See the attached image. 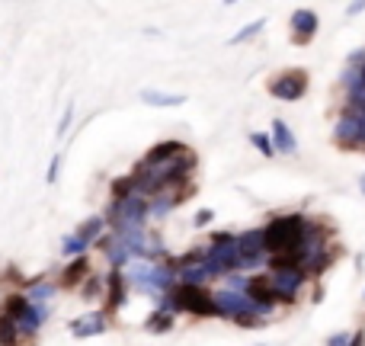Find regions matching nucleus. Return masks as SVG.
Listing matches in <instances>:
<instances>
[{
    "mask_svg": "<svg viewBox=\"0 0 365 346\" xmlns=\"http://www.w3.org/2000/svg\"><path fill=\"white\" fill-rule=\"evenodd\" d=\"M125 282L141 295L160 299L177 285V270L170 263H148V260H129L125 270Z\"/></svg>",
    "mask_w": 365,
    "mask_h": 346,
    "instance_id": "f257e3e1",
    "label": "nucleus"
},
{
    "mask_svg": "<svg viewBox=\"0 0 365 346\" xmlns=\"http://www.w3.org/2000/svg\"><path fill=\"white\" fill-rule=\"evenodd\" d=\"M308 234V218L305 215H279L263 228V244L269 257H291L301 247Z\"/></svg>",
    "mask_w": 365,
    "mask_h": 346,
    "instance_id": "f03ea898",
    "label": "nucleus"
},
{
    "mask_svg": "<svg viewBox=\"0 0 365 346\" xmlns=\"http://www.w3.org/2000/svg\"><path fill=\"white\" fill-rule=\"evenodd\" d=\"M215 295V308L218 314H225V318H231L234 324H241V327H256L263 321V314H266V308H260L253 299H247L243 292H234V289H218L212 292Z\"/></svg>",
    "mask_w": 365,
    "mask_h": 346,
    "instance_id": "7ed1b4c3",
    "label": "nucleus"
},
{
    "mask_svg": "<svg viewBox=\"0 0 365 346\" xmlns=\"http://www.w3.org/2000/svg\"><path fill=\"white\" fill-rule=\"evenodd\" d=\"M272 285H276V292H279L282 301H295L298 299L301 285L308 282V272L301 270L298 263H291L289 257H272Z\"/></svg>",
    "mask_w": 365,
    "mask_h": 346,
    "instance_id": "20e7f679",
    "label": "nucleus"
},
{
    "mask_svg": "<svg viewBox=\"0 0 365 346\" xmlns=\"http://www.w3.org/2000/svg\"><path fill=\"white\" fill-rule=\"evenodd\" d=\"M144 221H148V196H141V193H131L125 199H113V208L106 215V225L113 231L129 225H144Z\"/></svg>",
    "mask_w": 365,
    "mask_h": 346,
    "instance_id": "39448f33",
    "label": "nucleus"
},
{
    "mask_svg": "<svg viewBox=\"0 0 365 346\" xmlns=\"http://www.w3.org/2000/svg\"><path fill=\"white\" fill-rule=\"evenodd\" d=\"M173 301H177V311H189L196 318H206V314H218L215 308V295L206 289V285H173L170 289Z\"/></svg>",
    "mask_w": 365,
    "mask_h": 346,
    "instance_id": "423d86ee",
    "label": "nucleus"
},
{
    "mask_svg": "<svg viewBox=\"0 0 365 346\" xmlns=\"http://www.w3.org/2000/svg\"><path fill=\"white\" fill-rule=\"evenodd\" d=\"M208 279H215L212 263H208V247H196L186 257L177 260V282L179 285H206Z\"/></svg>",
    "mask_w": 365,
    "mask_h": 346,
    "instance_id": "0eeeda50",
    "label": "nucleus"
},
{
    "mask_svg": "<svg viewBox=\"0 0 365 346\" xmlns=\"http://www.w3.org/2000/svg\"><path fill=\"white\" fill-rule=\"evenodd\" d=\"M269 94L276 100H285V103H295L308 94V71L305 67H289V71H279V74L269 80Z\"/></svg>",
    "mask_w": 365,
    "mask_h": 346,
    "instance_id": "6e6552de",
    "label": "nucleus"
},
{
    "mask_svg": "<svg viewBox=\"0 0 365 346\" xmlns=\"http://www.w3.org/2000/svg\"><path fill=\"white\" fill-rule=\"evenodd\" d=\"M3 314L16 324L23 337H32V334L42 327V318H38L36 305H32L26 295H10V299L3 301Z\"/></svg>",
    "mask_w": 365,
    "mask_h": 346,
    "instance_id": "1a4fd4ad",
    "label": "nucleus"
},
{
    "mask_svg": "<svg viewBox=\"0 0 365 346\" xmlns=\"http://www.w3.org/2000/svg\"><path fill=\"white\" fill-rule=\"evenodd\" d=\"M237 247H241V270L260 266L266 257V244H263V228H250V231L237 234Z\"/></svg>",
    "mask_w": 365,
    "mask_h": 346,
    "instance_id": "9d476101",
    "label": "nucleus"
},
{
    "mask_svg": "<svg viewBox=\"0 0 365 346\" xmlns=\"http://www.w3.org/2000/svg\"><path fill=\"white\" fill-rule=\"evenodd\" d=\"M243 295L247 299H253L260 308L269 311L272 305H279V292H276V285H272V276H247V285H243Z\"/></svg>",
    "mask_w": 365,
    "mask_h": 346,
    "instance_id": "9b49d317",
    "label": "nucleus"
},
{
    "mask_svg": "<svg viewBox=\"0 0 365 346\" xmlns=\"http://www.w3.org/2000/svg\"><path fill=\"white\" fill-rule=\"evenodd\" d=\"M289 26H291V42L295 45H308L311 39L318 36V13L314 10H295L289 19Z\"/></svg>",
    "mask_w": 365,
    "mask_h": 346,
    "instance_id": "f8f14e48",
    "label": "nucleus"
},
{
    "mask_svg": "<svg viewBox=\"0 0 365 346\" xmlns=\"http://www.w3.org/2000/svg\"><path fill=\"white\" fill-rule=\"evenodd\" d=\"M96 244H100V250L106 253V260L113 263V270H122V266H129L131 250L119 241V234H106V237L100 234V237H96Z\"/></svg>",
    "mask_w": 365,
    "mask_h": 346,
    "instance_id": "ddd939ff",
    "label": "nucleus"
},
{
    "mask_svg": "<svg viewBox=\"0 0 365 346\" xmlns=\"http://www.w3.org/2000/svg\"><path fill=\"white\" fill-rule=\"evenodd\" d=\"M106 327H109V321H106L103 311H90L84 318L71 321V334L74 337H100V334H106Z\"/></svg>",
    "mask_w": 365,
    "mask_h": 346,
    "instance_id": "4468645a",
    "label": "nucleus"
},
{
    "mask_svg": "<svg viewBox=\"0 0 365 346\" xmlns=\"http://www.w3.org/2000/svg\"><path fill=\"white\" fill-rule=\"evenodd\" d=\"M125 289H129V282H125V272L122 270H113L106 276V308L115 311L125 305Z\"/></svg>",
    "mask_w": 365,
    "mask_h": 346,
    "instance_id": "2eb2a0df",
    "label": "nucleus"
},
{
    "mask_svg": "<svg viewBox=\"0 0 365 346\" xmlns=\"http://www.w3.org/2000/svg\"><path fill=\"white\" fill-rule=\"evenodd\" d=\"M272 144H276V151H279V154H295V151H298L295 131H291L282 119H272Z\"/></svg>",
    "mask_w": 365,
    "mask_h": 346,
    "instance_id": "dca6fc26",
    "label": "nucleus"
},
{
    "mask_svg": "<svg viewBox=\"0 0 365 346\" xmlns=\"http://www.w3.org/2000/svg\"><path fill=\"white\" fill-rule=\"evenodd\" d=\"M141 103L157 106V109H173V106L186 103V96L183 94H160V90H141Z\"/></svg>",
    "mask_w": 365,
    "mask_h": 346,
    "instance_id": "f3484780",
    "label": "nucleus"
},
{
    "mask_svg": "<svg viewBox=\"0 0 365 346\" xmlns=\"http://www.w3.org/2000/svg\"><path fill=\"white\" fill-rule=\"evenodd\" d=\"M179 151H186V144H183V141H157V144L144 154V164H164V160L177 158Z\"/></svg>",
    "mask_w": 365,
    "mask_h": 346,
    "instance_id": "a211bd4d",
    "label": "nucleus"
},
{
    "mask_svg": "<svg viewBox=\"0 0 365 346\" xmlns=\"http://www.w3.org/2000/svg\"><path fill=\"white\" fill-rule=\"evenodd\" d=\"M87 270H90V266H87V260H84V257H77V260L65 270V276H61V285H67V289L80 285V282L87 279Z\"/></svg>",
    "mask_w": 365,
    "mask_h": 346,
    "instance_id": "6ab92c4d",
    "label": "nucleus"
},
{
    "mask_svg": "<svg viewBox=\"0 0 365 346\" xmlns=\"http://www.w3.org/2000/svg\"><path fill=\"white\" fill-rule=\"evenodd\" d=\"M26 299L32 301V305H48V301L55 299V285H52V282H32L26 292Z\"/></svg>",
    "mask_w": 365,
    "mask_h": 346,
    "instance_id": "aec40b11",
    "label": "nucleus"
},
{
    "mask_svg": "<svg viewBox=\"0 0 365 346\" xmlns=\"http://www.w3.org/2000/svg\"><path fill=\"white\" fill-rule=\"evenodd\" d=\"M23 343V334L7 314H0V346H19Z\"/></svg>",
    "mask_w": 365,
    "mask_h": 346,
    "instance_id": "412c9836",
    "label": "nucleus"
},
{
    "mask_svg": "<svg viewBox=\"0 0 365 346\" xmlns=\"http://www.w3.org/2000/svg\"><path fill=\"white\" fill-rule=\"evenodd\" d=\"M103 228H106V218H100V215H93V218H87L84 225L77 228V237H80V241H96V237H100V234H103Z\"/></svg>",
    "mask_w": 365,
    "mask_h": 346,
    "instance_id": "4be33fe9",
    "label": "nucleus"
},
{
    "mask_svg": "<svg viewBox=\"0 0 365 346\" xmlns=\"http://www.w3.org/2000/svg\"><path fill=\"white\" fill-rule=\"evenodd\" d=\"M144 327H148L151 334H167V330L173 327V314H170V311H160V308H157L148 321H144Z\"/></svg>",
    "mask_w": 365,
    "mask_h": 346,
    "instance_id": "5701e85b",
    "label": "nucleus"
},
{
    "mask_svg": "<svg viewBox=\"0 0 365 346\" xmlns=\"http://www.w3.org/2000/svg\"><path fill=\"white\" fill-rule=\"evenodd\" d=\"M263 29H266V19H253L250 26H243L241 32H234V39H231L228 45H241V42H247V39H253V36H256V32H263Z\"/></svg>",
    "mask_w": 365,
    "mask_h": 346,
    "instance_id": "b1692460",
    "label": "nucleus"
},
{
    "mask_svg": "<svg viewBox=\"0 0 365 346\" xmlns=\"http://www.w3.org/2000/svg\"><path fill=\"white\" fill-rule=\"evenodd\" d=\"M250 144L260 151L263 158H272L276 154V144H272V135H263V131H253L250 135Z\"/></svg>",
    "mask_w": 365,
    "mask_h": 346,
    "instance_id": "393cba45",
    "label": "nucleus"
},
{
    "mask_svg": "<svg viewBox=\"0 0 365 346\" xmlns=\"http://www.w3.org/2000/svg\"><path fill=\"white\" fill-rule=\"evenodd\" d=\"M87 247H90V244L80 241L77 234H67L65 241H61V253H67V257H84Z\"/></svg>",
    "mask_w": 365,
    "mask_h": 346,
    "instance_id": "a878e982",
    "label": "nucleus"
},
{
    "mask_svg": "<svg viewBox=\"0 0 365 346\" xmlns=\"http://www.w3.org/2000/svg\"><path fill=\"white\" fill-rule=\"evenodd\" d=\"M109 193H113V199H125V196H131V193H135V180H131V173H125V177L113 180Z\"/></svg>",
    "mask_w": 365,
    "mask_h": 346,
    "instance_id": "bb28decb",
    "label": "nucleus"
},
{
    "mask_svg": "<svg viewBox=\"0 0 365 346\" xmlns=\"http://www.w3.org/2000/svg\"><path fill=\"white\" fill-rule=\"evenodd\" d=\"M71 122H74V106L67 103V106H65V116H61V122H58V138H65V135H67Z\"/></svg>",
    "mask_w": 365,
    "mask_h": 346,
    "instance_id": "cd10ccee",
    "label": "nucleus"
},
{
    "mask_svg": "<svg viewBox=\"0 0 365 346\" xmlns=\"http://www.w3.org/2000/svg\"><path fill=\"white\" fill-rule=\"evenodd\" d=\"M212 218H215V212H212V208H199L192 221H196V228H206L208 221H212Z\"/></svg>",
    "mask_w": 365,
    "mask_h": 346,
    "instance_id": "c85d7f7f",
    "label": "nucleus"
},
{
    "mask_svg": "<svg viewBox=\"0 0 365 346\" xmlns=\"http://www.w3.org/2000/svg\"><path fill=\"white\" fill-rule=\"evenodd\" d=\"M58 170H61V154H55V158H52V164H48V173H45L48 183H55V180H58Z\"/></svg>",
    "mask_w": 365,
    "mask_h": 346,
    "instance_id": "c756f323",
    "label": "nucleus"
},
{
    "mask_svg": "<svg viewBox=\"0 0 365 346\" xmlns=\"http://www.w3.org/2000/svg\"><path fill=\"white\" fill-rule=\"evenodd\" d=\"M365 10V0H349V7H346V17H359Z\"/></svg>",
    "mask_w": 365,
    "mask_h": 346,
    "instance_id": "7c9ffc66",
    "label": "nucleus"
},
{
    "mask_svg": "<svg viewBox=\"0 0 365 346\" xmlns=\"http://www.w3.org/2000/svg\"><path fill=\"white\" fill-rule=\"evenodd\" d=\"M96 292H100V279H90V282L84 285V295H87V299H93Z\"/></svg>",
    "mask_w": 365,
    "mask_h": 346,
    "instance_id": "2f4dec72",
    "label": "nucleus"
},
{
    "mask_svg": "<svg viewBox=\"0 0 365 346\" xmlns=\"http://www.w3.org/2000/svg\"><path fill=\"white\" fill-rule=\"evenodd\" d=\"M327 346H349V334H333Z\"/></svg>",
    "mask_w": 365,
    "mask_h": 346,
    "instance_id": "473e14b6",
    "label": "nucleus"
},
{
    "mask_svg": "<svg viewBox=\"0 0 365 346\" xmlns=\"http://www.w3.org/2000/svg\"><path fill=\"white\" fill-rule=\"evenodd\" d=\"M349 346H365V334H353V337H349Z\"/></svg>",
    "mask_w": 365,
    "mask_h": 346,
    "instance_id": "72a5a7b5",
    "label": "nucleus"
},
{
    "mask_svg": "<svg viewBox=\"0 0 365 346\" xmlns=\"http://www.w3.org/2000/svg\"><path fill=\"white\" fill-rule=\"evenodd\" d=\"M359 189H362V193H365V173H362V180H359Z\"/></svg>",
    "mask_w": 365,
    "mask_h": 346,
    "instance_id": "f704fd0d",
    "label": "nucleus"
},
{
    "mask_svg": "<svg viewBox=\"0 0 365 346\" xmlns=\"http://www.w3.org/2000/svg\"><path fill=\"white\" fill-rule=\"evenodd\" d=\"M225 3H228V7H231V3H237V0H225Z\"/></svg>",
    "mask_w": 365,
    "mask_h": 346,
    "instance_id": "c9c22d12",
    "label": "nucleus"
},
{
    "mask_svg": "<svg viewBox=\"0 0 365 346\" xmlns=\"http://www.w3.org/2000/svg\"><path fill=\"white\" fill-rule=\"evenodd\" d=\"M0 314H3V301H0Z\"/></svg>",
    "mask_w": 365,
    "mask_h": 346,
    "instance_id": "e433bc0d",
    "label": "nucleus"
}]
</instances>
